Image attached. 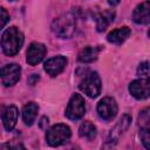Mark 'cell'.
Listing matches in <instances>:
<instances>
[{"label":"cell","mask_w":150,"mask_h":150,"mask_svg":"<svg viewBox=\"0 0 150 150\" xmlns=\"http://www.w3.org/2000/svg\"><path fill=\"white\" fill-rule=\"evenodd\" d=\"M132 19L136 23L146 25L150 22V1L138 4L132 13Z\"/></svg>","instance_id":"11"},{"label":"cell","mask_w":150,"mask_h":150,"mask_svg":"<svg viewBox=\"0 0 150 150\" xmlns=\"http://www.w3.org/2000/svg\"><path fill=\"white\" fill-rule=\"evenodd\" d=\"M21 68L16 63L6 64L1 69V83L5 87H11L20 80Z\"/></svg>","instance_id":"8"},{"label":"cell","mask_w":150,"mask_h":150,"mask_svg":"<svg viewBox=\"0 0 150 150\" xmlns=\"http://www.w3.org/2000/svg\"><path fill=\"white\" fill-rule=\"evenodd\" d=\"M8 20H9L8 13L6 12V9H5L4 7H1V8H0V27L4 28Z\"/></svg>","instance_id":"23"},{"label":"cell","mask_w":150,"mask_h":150,"mask_svg":"<svg viewBox=\"0 0 150 150\" xmlns=\"http://www.w3.org/2000/svg\"><path fill=\"white\" fill-rule=\"evenodd\" d=\"M86 112V104H84V100L80 94H74L67 105L66 109V116L69 120H79L81 118Z\"/></svg>","instance_id":"5"},{"label":"cell","mask_w":150,"mask_h":150,"mask_svg":"<svg viewBox=\"0 0 150 150\" xmlns=\"http://www.w3.org/2000/svg\"><path fill=\"white\" fill-rule=\"evenodd\" d=\"M39 111V107L35 102H29L27 103L23 109H22V120L25 122L26 125H32L36 118Z\"/></svg>","instance_id":"15"},{"label":"cell","mask_w":150,"mask_h":150,"mask_svg":"<svg viewBox=\"0 0 150 150\" xmlns=\"http://www.w3.org/2000/svg\"><path fill=\"white\" fill-rule=\"evenodd\" d=\"M71 136L70 128L66 124L59 123L53 125L46 134V141L50 146H59L69 141Z\"/></svg>","instance_id":"3"},{"label":"cell","mask_w":150,"mask_h":150,"mask_svg":"<svg viewBox=\"0 0 150 150\" xmlns=\"http://www.w3.org/2000/svg\"><path fill=\"white\" fill-rule=\"evenodd\" d=\"M22 45H23V35L16 27H9L2 33L1 48L6 55L13 56L18 54Z\"/></svg>","instance_id":"1"},{"label":"cell","mask_w":150,"mask_h":150,"mask_svg":"<svg viewBox=\"0 0 150 150\" xmlns=\"http://www.w3.org/2000/svg\"><path fill=\"white\" fill-rule=\"evenodd\" d=\"M1 150H26L21 143H4Z\"/></svg>","instance_id":"22"},{"label":"cell","mask_w":150,"mask_h":150,"mask_svg":"<svg viewBox=\"0 0 150 150\" xmlns=\"http://www.w3.org/2000/svg\"><path fill=\"white\" fill-rule=\"evenodd\" d=\"M148 34H149V36H150V29H149V32H148Z\"/></svg>","instance_id":"26"},{"label":"cell","mask_w":150,"mask_h":150,"mask_svg":"<svg viewBox=\"0 0 150 150\" xmlns=\"http://www.w3.org/2000/svg\"><path fill=\"white\" fill-rule=\"evenodd\" d=\"M118 107L112 97H104L97 104L98 116L104 121H111L117 114Z\"/></svg>","instance_id":"6"},{"label":"cell","mask_w":150,"mask_h":150,"mask_svg":"<svg viewBox=\"0 0 150 150\" xmlns=\"http://www.w3.org/2000/svg\"><path fill=\"white\" fill-rule=\"evenodd\" d=\"M18 115H19L18 108L13 104L8 105L5 109V111L2 114V123H4V127L7 131H11L14 129L16 121H18Z\"/></svg>","instance_id":"13"},{"label":"cell","mask_w":150,"mask_h":150,"mask_svg":"<svg viewBox=\"0 0 150 150\" xmlns=\"http://www.w3.org/2000/svg\"><path fill=\"white\" fill-rule=\"evenodd\" d=\"M46 46L40 43V42H32L27 49V57L26 61L30 64V66H35L39 62L42 61V59L46 55Z\"/></svg>","instance_id":"9"},{"label":"cell","mask_w":150,"mask_h":150,"mask_svg":"<svg viewBox=\"0 0 150 150\" xmlns=\"http://www.w3.org/2000/svg\"><path fill=\"white\" fill-rule=\"evenodd\" d=\"M130 122H131V117L128 115V114H125V115H123L122 117H121V120L117 122V124L114 127V129H111V131H110V136H109V143H115V142H117V139L120 138V136L128 129V127L130 125Z\"/></svg>","instance_id":"12"},{"label":"cell","mask_w":150,"mask_h":150,"mask_svg":"<svg viewBox=\"0 0 150 150\" xmlns=\"http://www.w3.org/2000/svg\"><path fill=\"white\" fill-rule=\"evenodd\" d=\"M137 75L143 79H150V62H142L137 68Z\"/></svg>","instance_id":"20"},{"label":"cell","mask_w":150,"mask_h":150,"mask_svg":"<svg viewBox=\"0 0 150 150\" xmlns=\"http://www.w3.org/2000/svg\"><path fill=\"white\" fill-rule=\"evenodd\" d=\"M131 34V30L129 27L124 26V27H120V28H116L114 30H111L108 36H107V40L111 43H115V45H121L123 43Z\"/></svg>","instance_id":"14"},{"label":"cell","mask_w":150,"mask_h":150,"mask_svg":"<svg viewBox=\"0 0 150 150\" xmlns=\"http://www.w3.org/2000/svg\"><path fill=\"white\" fill-rule=\"evenodd\" d=\"M36 81H39V76H38L36 74H32V76H30V79L28 80V82H29L30 84H35Z\"/></svg>","instance_id":"24"},{"label":"cell","mask_w":150,"mask_h":150,"mask_svg":"<svg viewBox=\"0 0 150 150\" xmlns=\"http://www.w3.org/2000/svg\"><path fill=\"white\" fill-rule=\"evenodd\" d=\"M79 135L82 138L90 141L96 136V127L90 121H84L79 128Z\"/></svg>","instance_id":"18"},{"label":"cell","mask_w":150,"mask_h":150,"mask_svg":"<svg viewBox=\"0 0 150 150\" xmlns=\"http://www.w3.org/2000/svg\"><path fill=\"white\" fill-rule=\"evenodd\" d=\"M130 94L137 100H144L150 96V79L139 77L129 84Z\"/></svg>","instance_id":"7"},{"label":"cell","mask_w":150,"mask_h":150,"mask_svg":"<svg viewBox=\"0 0 150 150\" xmlns=\"http://www.w3.org/2000/svg\"><path fill=\"white\" fill-rule=\"evenodd\" d=\"M98 53H100V48L97 47H84L83 49H81V52L79 53V61L80 62H83V63H90L93 61H95L98 56Z\"/></svg>","instance_id":"17"},{"label":"cell","mask_w":150,"mask_h":150,"mask_svg":"<svg viewBox=\"0 0 150 150\" xmlns=\"http://www.w3.org/2000/svg\"><path fill=\"white\" fill-rule=\"evenodd\" d=\"M115 12L114 11H103L96 15V28L98 32L105 30L111 21H114Z\"/></svg>","instance_id":"16"},{"label":"cell","mask_w":150,"mask_h":150,"mask_svg":"<svg viewBox=\"0 0 150 150\" xmlns=\"http://www.w3.org/2000/svg\"><path fill=\"white\" fill-rule=\"evenodd\" d=\"M75 27H76L75 16L70 13L60 15L52 23V30L54 32V34L62 39L70 38L75 32Z\"/></svg>","instance_id":"2"},{"label":"cell","mask_w":150,"mask_h":150,"mask_svg":"<svg viewBox=\"0 0 150 150\" xmlns=\"http://www.w3.org/2000/svg\"><path fill=\"white\" fill-rule=\"evenodd\" d=\"M137 121H138V125L142 128L150 127V107H146L141 110Z\"/></svg>","instance_id":"19"},{"label":"cell","mask_w":150,"mask_h":150,"mask_svg":"<svg viewBox=\"0 0 150 150\" xmlns=\"http://www.w3.org/2000/svg\"><path fill=\"white\" fill-rule=\"evenodd\" d=\"M139 137H141V141H142L143 145L148 150H150V127L142 128V130L139 132Z\"/></svg>","instance_id":"21"},{"label":"cell","mask_w":150,"mask_h":150,"mask_svg":"<svg viewBox=\"0 0 150 150\" xmlns=\"http://www.w3.org/2000/svg\"><path fill=\"white\" fill-rule=\"evenodd\" d=\"M80 89L89 97H96L101 93V79L96 71H89L80 82Z\"/></svg>","instance_id":"4"},{"label":"cell","mask_w":150,"mask_h":150,"mask_svg":"<svg viewBox=\"0 0 150 150\" xmlns=\"http://www.w3.org/2000/svg\"><path fill=\"white\" fill-rule=\"evenodd\" d=\"M66 64H67L66 57L62 56V55H57V56H54L52 59H48L45 62L43 68L47 71V74H49L50 76H56V75H59L60 73L63 71Z\"/></svg>","instance_id":"10"},{"label":"cell","mask_w":150,"mask_h":150,"mask_svg":"<svg viewBox=\"0 0 150 150\" xmlns=\"http://www.w3.org/2000/svg\"><path fill=\"white\" fill-rule=\"evenodd\" d=\"M70 150H81V149H80V148H71Z\"/></svg>","instance_id":"25"}]
</instances>
